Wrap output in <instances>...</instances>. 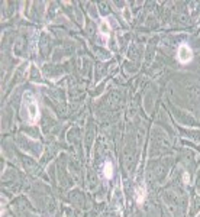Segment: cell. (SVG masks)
<instances>
[{
  "instance_id": "obj_1",
  "label": "cell",
  "mask_w": 200,
  "mask_h": 217,
  "mask_svg": "<svg viewBox=\"0 0 200 217\" xmlns=\"http://www.w3.org/2000/svg\"><path fill=\"white\" fill-rule=\"evenodd\" d=\"M177 59L181 64L190 62L193 59V51H191V48L189 45H186V43H181L180 47H178V51H177Z\"/></svg>"
},
{
  "instance_id": "obj_2",
  "label": "cell",
  "mask_w": 200,
  "mask_h": 217,
  "mask_svg": "<svg viewBox=\"0 0 200 217\" xmlns=\"http://www.w3.org/2000/svg\"><path fill=\"white\" fill-rule=\"evenodd\" d=\"M25 101H26V110H28V120H29V123H35L36 120H38V117H39L38 104H36V101H35L33 99H31V100L25 99Z\"/></svg>"
},
{
  "instance_id": "obj_3",
  "label": "cell",
  "mask_w": 200,
  "mask_h": 217,
  "mask_svg": "<svg viewBox=\"0 0 200 217\" xmlns=\"http://www.w3.org/2000/svg\"><path fill=\"white\" fill-rule=\"evenodd\" d=\"M109 32H110L109 23H107V20H103V22L100 23V33H102L105 38H107V36H109Z\"/></svg>"
},
{
  "instance_id": "obj_4",
  "label": "cell",
  "mask_w": 200,
  "mask_h": 217,
  "mask_svg": "<svg viewBox=\"0 0 200 217\" xmlns=\"http://www.w3.org/2000/svg\"><path fill=\"white\" fill-rule=\"evenodd\" d=\"M105 175L106 178H112V175H113V166L110 162H106L105 164Z\"/></svg>"
},
{
  "instance_id": "obj_5",
  "label": "cell",
  "mask_w": 200,
  "mask_h": 217,
  "mask_svg": "<svg viewBox=\"0 0 200 217\" xmlns=\"http://www.w3.org/2000/svg\"><path fill=\"white\" fill-rule=\"evenodd\" d=\"M136 194H138V195H136V201H138V203H142V200H144V190H136Z\"/></svg>"
}]
</instances>
